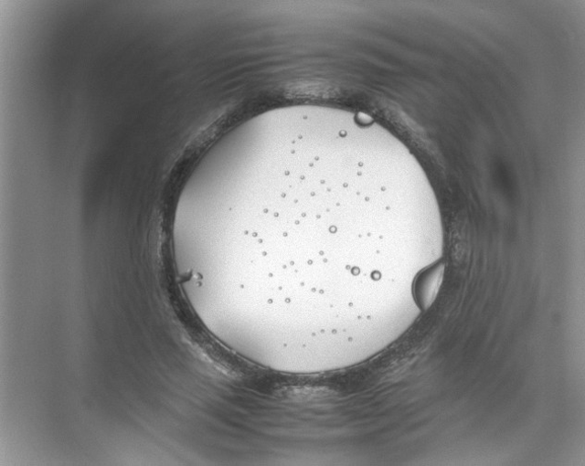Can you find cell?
<instances>
[{
  "mask_svg": "<svg viewBox=\"0 0 585 466\" xmlns=\"http://www.w3.org/2000/svg\"><path fill=\"white\" fill-rule=\"evenodd\" d=\"M445 270L446 265L441 261L424 269L416 277L413 294L416 303L421 310H428L434 302L442 286Z\"/></svg>",
  "mask_w": 585,
  "mask_h": 466,
  "instance_id": "6da1fadb",
  "label": "cell"
}]
</instances>
